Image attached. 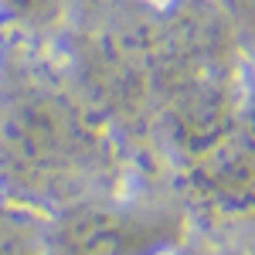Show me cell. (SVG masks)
Segmentation results:
<instances>
[{
	"mask_svg": "<svg viewBox=\"0 0 255 255\" xmlns=\"http://www.w3.org/2000/svg\"><path fill=\"white\" fill-rule=\"evenodd\" d=\"M180 201L187 204L191 218H211L221 225H235L238 218L249 221L255 197L252 174V143L245 133H228L211 150L197 153L184 163Z\"/></svg>",
	"mask_w": 255,
	"mask_h": 255,
	"instance_id": "3957f363",
	"label": "cell"
},
{
	"mask_svg": "<svg viewBox=\"0 0 255 255\" xmlns=\"http://www.w3.org/2000/svg\"><path fill=\"white\" fill-rule=\"evenodd\" d=\"M65 0H0V20L17 27H44L61 14Z\"/></svg>",
	"mask_w": 255,
	"mask_h": 255,
	"instance_id": "8992f818",
	"label": "cell"
},
{
	"mask_svg": "<svg viewBox=\"0 0 255 255\" xmlns=\"http://www.w3.org/2000/svg\"><path fill=\"white\" fill-rule=\"evenodd\" d=\"M41 255H51V252H41Z\"/></svg>",
	"mask_w": 255,
	"mask_h": 255,
	"instance_id": "ba28073f",
	"label": "cell"
},
{
	"mask_svg": "<svg viewBox=\"0 0 255 255\" xmlns=\"http://www.w3.org/2000/svg\"><path fill=\"white\" fill-rule=\"evenodd\" d=\"M177 255H249V252H235L232 245H201V249H194V242L187 238L184 249H180Z\"/></svg>",
	"mask_w": 255,
	"mask_h": 255,
	"instance_id": "52a82bcc",
	"label": "cell"
},
{
	"mask_svg": "<svg viewBox=\"0 0 255 255\" xmlns=\"http://www.w3.org/2000/svg\"><path fill=\"white\" fill-rule=\"evenodd\" d=\"M163 133L180 163L194 160L197 153L211 150L215 143L235 133V92L225 89V82H218L208 72L184 75L170 85V96L163 106Z\"/></svg>",
	"mask_w": 255,
	"mask_h": 255,
	"instance_id": "277c9868",
	"label": "cell"
},
{
	"mask_svg": "<svg viewBox=\"0 0 255 255\" xmlns=\"http://www.w3.org/2000/svg\"><path fill=\"white\" fill-rule=\"evenodd\" d=\"M48 252V215L0 194V255Z\"/></svg>",
	"mask_w": 255,
	"mask_h": 255,
	"instance_id": "5b68a950",
	"label": "cell"
},
{
	"mask_svg": "<svg viewBox=\"0 0 255 255\" xmlns=\"http://www.w3.org/2000/svg\"><path fill=\"white\" fill-rule=\"evenodd\" d=\"M99 126L58 92H24L0 113V194L55 215L68 201L113 187Z\"/></svg>",
	"mask_w": 255,
	"mask_h": 255,
	"instance_id": "6da1fadb",
	"label": "cell"
},
{
	"mask_svg": "<svg viewBox=\"0 0 255 255\" xmlns=\"http://www.w3.org/2000/svg\"><path fill=\"white\" fill-rule=\"evenodd\" d=\"M194 235L180 194H123L99 187L48 215L51 255H177Z\"/></svg>",
	"mask_w": 255,
	"mask_h": 255,
	"instance_id": "7a4b0ae2",
	"label": "cell"
}]
</instances>
